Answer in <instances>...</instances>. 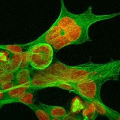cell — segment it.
I'll list each match as a JSON object with an SVG mask.
<instances>
[{
	"label": "cell",
	"instance_id": "9a60e30c",
	"mask_svg": "<svg viewBox=\"0 0 120 120\" xmlns=\"http://www.w3.org/2000/svg\"><path fill=\"white\" fill-rule=\"evenodd\" d=\"M2 49H5L12 54H22L29 50L24 44L2 45Z\"/></svg>",
	"mask_w": 120,
	"mask_h": 120
},
{
	"label": "cell",
	"instance_id": "3957f363",
	"mask_svg": "<svg viewBox=\"0 0 120 120\" xmlns=\"http://www.w3.org/2000/svg\"><path fill=\"white\" fill-rule=\"evenodd\" d=\"M29 68L36 70L46 69L52 63L54 51L49 44L40 43L29 48Z\"/></svg>",
	"mask_w": 120,
	"mask_h": 120
},
{
	"label": "cell",
	"instance_id": "277c9868",
	"mask_svg": "<svg viewBox=\"0 0 120 120\" xmlns=\"http://www.w3.org/2000/svg\"><path fill=\"white\" fill-rule=\"evenodd\" d=\"M109 80H112L109 77H100L89 82H77L71 84L75 89V93L79 95L85 101H102L100 95L101 87L104 83Z\"/></svg>",
	"mask_w": 120,
	"mask_h": 120
},
{
	"label": "cell",
	"instance_id": "d6986e66",
	"mask_svg": "<svg viewBox=\"0 0 120 120\" xmlns=\"http://www.w3.org/2000/svg\"><path fill=\"white\" fill-rule=\"evenodd\" d=\"M29 52L27 51L22 53V60L20 63L18 70L20 69H26L29 67Z\"/></svg>",
	"mask_w": 120,
	"mask_h": 120
},
{
	"label": "cell",
	"instance_id": "603a6c76",
	"mask_svg": "<svg viewBox=\"0 0 120 120\" xmlns=\"http://www.w3.org/2000/svg\"><path fill=\"white\" fill-rule=\"evenodd\" d=\"M3 97H4V91L1 90L0 89V110L1 108L2 107V101L3 100Z\"/></svg>",
	"mask_w": 120,
	"mask_h": 120
},
{
	"label": "cell",
	"instance_id": "8fae6325",
	"mask_svg": "<svg viewBox=\"0 0 120 120\" xmlns=\"http://www.w3.org/2000/svg\"><path fill=\"white\" fill-rule=\"evenodd\" d=\"M50 45L52 46L53 51L57 52L60 49H62L64 47L69 45H73V44L72 42L63 32Z\"/></svg>",
	"mask_w": 120,
	"mask_h": 120
},
{
	"label": "cell",
	"instance_id": "484cf974",
	"mask_svg": "<svg viewBox=\"0 0 120 120\" xmlns=\"http://www.w3.org/2000/svg\"><path fill=\"white\" fill-rule=\"evenodd\" d=\"M78 120H79V119H78Z\"/></svg>",
	"mask_w": 120,
	"mask_h": 120
},
{
	"label": "cell",
	"instance_id": "ba28073f",
	"mask_svg": "<svg viewBox=\"0 0 120 120\" xmlns=\"http://www.w3.org/2000/svg\"><path fill=\"white\" fill-rule=\"evenodd\" d=\"M29 86L15 87L9 90L4 91L3 100L2 101V106L7 104L9 101L20 97L29 90Z\"/></svg>",
	"mask_w": 120,
	"mask_h": 120
},
{
	"label": "cell",
	"instance_id": "52a82bcc",
	"mask_svg": "<svg viewBox=\"0 0 120 120\" xmlns=\"http://www.w3.org/2000/svg\"><path fill=\"white\" fill-rule=\"evenodd\" d=\"M91 103L94 104L96 111L99 114L105 116L110 120H120L119 112L107 107L102 101H93Z\"/></svg>",
	"mask_w": 120,
	"mask_h": 120
},
{
	"label": "cell",
	"instance_id": "d4e9b609",
	"mask_svg": "<svg viewBox=\"0 0 120 120\" xmlns=\"http://www.w3.org/2000/svg\"><path fill=\"white\" fill-rule=\"evenodd\" d=\"M0 49H2V45L0 44Z\"/></svg>",
	"mask_w": 120,
	"mask_h": 120
},
{
	"label": "cell",
	"instance_id": "5b68a950",
	"mask_svg": "<svg viewBox=\"0 0 120 120\" xmlns=\"http://www.w3.org/2000/svg\"><path fill=\"white\" fill-rule=\"evenodd\" d=\"M60 13L58 18L55 22L63 31H65L79 24L94 15L91 6H90L84 12L80 14H75L70 12L67 9L64 5V0H60Z\"/></svg>",
	"mask_w": 120,
	"mask_h": 120
},
{
	"label": "cell",
	"instance_id": "8992f818",
	"mask_svg": "<svg viewBox=\"0 0 120 120\" xmlns=\"http://www.w3.org/2000/svg\"><path fill=\"white\" fill-rule=\"evenodd\" d=\"M63 32V30L55 22L50 27V29L47 30L43 35H41L40 37L30 43L24 45L28 49H29V48L32 46L40 43H46V44L50 45Z\"/></svg>",
	"mask_w": 120,
	"mask_h": 120
},
{
	"label": "cell",
	"instance_id": "7402d4cb",
	"mask_svg": "<svg viewBox=\"0 0 120 120\" xmlns=\"http://www.w3.org/2000/svg\"><path fill=\"white\" fill-rule=\"evenodd\" d=\"M5 72H7L6 63H0V77Z\"/></svg>",
	"mask_w": 120,
	"mask_h": 120
},
{
	"label": "cell",
	"instance_id": "30bf717a",
	"mask_svg": "<svg viewBox=\"0 0 120 120\" xmlns=\"http://www.w3.org/2000/svg\"><path fill=\"white\" fill-rule=\"evenodd\" d=\"M39 105L51 118H63L68 114L65 109L60 106H52L40 103Z\"/></svg>",
	"mask_w": 120,
	"mask_h": 120
},
{
	"label": "cell",
	"instance_id": "6da1fadb",
	"mask_svg": "<svg viewBox=\"0 0 120 120\" xmlns=\"http://www.w3.org/2000/svg\"><path fill=\"white\" fill-rule=\"evenodd\" d=\"M107 64V63L90 62L76 66H69L56 60L44 70H36L29 68L31 82L28 91L35 93L56 82L75 83L89 82L93 71L104 68Z\"/></svg>",
	"mask_w": 120,
	"mask_h": 120
},
{
	"label": "cell",
	"instance_id": "7a4b0ae2",
	"mask_svg": "<svg viewBox=\"0 0 120 120\" xmlns=\"http://www.w3.org/2000/svg\"><path fill=\"white\" fill-rule=\"evenodd\" d=\"M119 15V12L101 15L94 14L93 16L88 19L63 32L64 35L72 42L73 45L83 44L87 42L91 41L89 35V28L91 25L99 21L116 18Z\"/></svg>",
	"mask_w": 120,
	"mask_h": 120
},
{
	"label": "cell",
	"instance_id": "44dd1931",
	"mask_svg": "<svg viewBox=\"0 0 120 120\" xmlns=\"http://www.w3.org/2000/svg\"><path fill=\"white\" fill-rule=\"evenodd\" d=\"M13 87H15V82L14 80L9 81V82H6L3 84L0 85V89L2 91H6V90H9Z\"/></svg>",
	"mask_w": 120,
	"mask_h": 120
},
{
	"label": "cell",
	"instance_id": "4fadbf2b",
	"mask_svg": "<svg viewBox=\"0 0 120 120\" xmlns=\"http://www.w3.org/2000/svg\"><path fill=\"white\" fill-rule=\"evenodd\" d=\"M22 60V54H13L8 63H6L7 71H16Z\"/></svg>",
	"mask_w": 120,
	"mask_h": 120
},
{
	"label": "cell",
	"instance_id": "ffe728a7",
	"mask_svg": "<svg viewBox=\"0 0 120 120\" xmlns=\"http://www.w3.org/2000/svg\"><path fill=\"white\" fill-rule=\"evenodd\" d=\"M16 71H7L0 77V85L6 82L14 80Z\"/></svg>",
	"mask_w": 120,
	"mask_h": 120
},
{
	"label": "cell",
	"instance_id": "5bb4252c",
	"mask_svg": "<svg viewBox=\"0 0 120 120\" xmlns=\"http://www.w3.org/2000/svg\"><path fill=\"white\" fill-rule=\"evenodd\" d=\"M26 105L30 108L35 112L36 117L39 120H50L51 119V117L39 105H36L33 103V104H26Z\"/></svg>",
	"mask_w": 120,
	"mask_h": 120
},
{
	"label": "cell",
	"instance_id": "ac0fdd59",
	"mask_svg": "<svg viewBox=\"0 0 120 120\" xmlns=\"http://www.w3.org/2000/svg\"><path fill=\"white\" fill-rule=\"evenodd\" d=\"M13 54L5 49H0V63H7L9 62Z\"/></svg>",
	"mask_w": 120,
	"mask_h": 120
},
{
	"label": "cell",
	"instance_id": "cb8c5ba5",
	"mask_svg": "<svg viewBox=\"0 0 120 120\" xmlns=\"http://www.w3.org/2000/svg\"><path fill=\"white\" fill-rule=\"evenodd\" d=\"M50 120H63L62 118H51Z\"/></svg>",
	"mask_w": 120,
	"mask_h": 120
},
{
	"label": "cell",
	"instance_id": "2e32d148",
	"mask_svg": "<svg viewBox=\"0 0 120 120\" xmlns=\"http://www.w3.org/2000/svg\"><path fill=\"white\" fill-rule=\"evenodd\" d=\"M89 105L84 111V120H95L97 117L98 113L96 111L94 104L91 102L89 101Z\"/></svg>",
	"mask_w": 120,
	"mask_h": 120
},
{
	"label": "cell",
	"instance_id": "9c48e42d",
	"mask_svg": "<svg viewBox=\"0 0 120 120\" xmlns=\"http://www.w3.org/2000/svg\"><path fill=\"white\" fill-rule=\"evenodd\" d=\"M15 87L29 86L31 82L30 70L29 68L26 69H20L16 71V75L14 79Z\"/></svg>",
	"mask_w": 120,
	"mask_h": 120
},
{
	"label": "cell",
	"instance_id": "e0dca14e",
	"mask_svg": "<svg viewBox=\"0 0 120 120\" xmlns=\"http://www.w3.org/2000/svg\"><path fill=\"white\" fill-rule=\"evenodd\" d=\"M48 87H57L60 89H64V90H68V91H73L75 92V89L73 84L70 83H67V82H56V83H52L48 86Z\"/></svg>",
	"mask_w": 120,
	"mask_h": 120
},
{
	"label": "cell",
	"instance_id": "7c38bea8",
	"mask_svg": "<svg viewBox=\"0 0 120 120\" xmlns=\"http://www.w3.org/2000/svg\"><path fill=\"white\" fill-rule=\"evenodd\" d=\"M16 103H23V104H25V105L29 104H33V103H34V93L30 92V91H27V92H26L25 93H24L23 95L20 96V97L9 101L7 103V104Z\"/></svg>",
	"mask_w": 120,
	"mask_h": 120
}]
</instances>
